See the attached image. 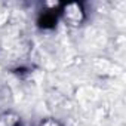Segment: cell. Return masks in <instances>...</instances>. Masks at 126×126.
Returning <instances> with one entry per match:
<instances>
[{
    "instance_id": "6da1fadb",
    "label": "cell",
    "mask_w": 126,
    "mask_h": 126,
    "mask_svg": "<svg viewBox=\"0 0 126 126\" xmlns=\"http://www.w3.org/2000/svg\"><path fill=\"white\" fill-rule=\"evenodd\" d=\"M64 19L71 25H79L85 18V11L79 3H70L64 8Z\"/></svg>"
},
{
    "instance_id": "7a4b0ae2",
    "label": "cell",
    "mask_w": 126,
    "mask_h": 126,
    "mask_svg": "<svg viewBox=\"0 0 126 126\" xmlns=\"http://www.w3.org/2000/svg\"><path fill=\"white\" fill-rule=\"evenodd\" d=\"M39 126H61L56 120H52V119H47V120H45V122H42Z\"/></svg>"
}]
</instances>
